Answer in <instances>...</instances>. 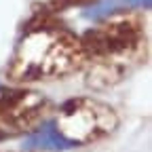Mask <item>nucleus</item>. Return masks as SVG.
Segmentation results:
<instances>
[{
  "label": "nucleus",
  "mask_w": 152,
  "mask_h": 152,
  "mask_svg": "<svg viewBox=\"0 0 152 152\" xmlns=\"http://www.w3.org/2000/svg\"><path fill=\"white\" fill-rule=\"evenodd\" d=\"M121 125V116L110 104L78 95L59 104L55 112V131L74 146H87L110 137Z\"/></svg>",
  "instance_id": "obj_3"
},
{
  "label": "nucleus",
  "mask_w": 152,
  "mask_h": 152,
  "mask_svg": "<svg viewBox=\"0 0 152 152\" xmlns=\"http://www.w3.org/2000/svg\"><path fill=\"white\" fill-rule=\"evenodd\" d=\"M87 55L85 83L102 91L121 85L144 64L148 53L146 21L137 11H116L80 36Z\"/></svg>",
  "instance_id": "obj_1"
},
{
  "label": "nucleus",
  "mask_w": 152,
  "mask_h": 152,
  "mask_svg": "<svg viewBox=\"0 0 152 152\" xmlns=\"http://www.w3.org/2000/svg\"><path fill=\"white\" fill-rule=\"evenodd\" d=\"M51 112V102L28 87L0 89V142L32 133Z\"/></svg>",
  "instance_id": "obj_4"
},
{
  "label": "nucleus",
  "mask_w": 152,
  "mask_h": 152,
  "mask_svg": "<svg viewBox=\"0 0 152 152\" xmlns=\"http://www.w3.org/2000/svg\"><path fill=\"white\" fill-rule=\"evenodd\" d=\"M87 55L80 36L55 23H36L19 40L15 55L7 68L9 80L15 85H30L55 80L83 70Z\"/></svg>",
  "instance_id": "obj_2"
},
{
  "label": "nucleus",
  "mask_w": 152,
  "mask_h": 152,
  "mask_svg": "<svg viewBox=\"0 0 152 152\" xmlns=\"http://www.w3.org/2000/svg\"><path fill=\"white\" fill-rule=\"evenodd\" d=\"M57 4H64V7H72V4H85L89 0H55Z\"/></svg>",
  "instance_id": "obj_5"
}]
</instances>
